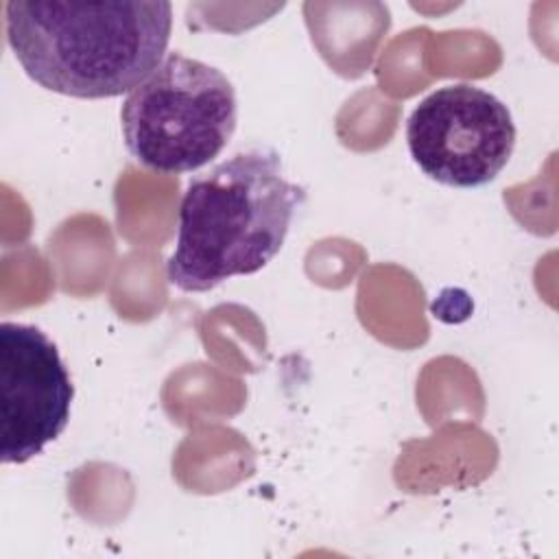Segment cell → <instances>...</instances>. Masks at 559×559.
Here are the masks:
<instances>
[{"instance_id": "cell-1", "label": "cell", "mask_w": 559, "mask_h": 559, "mask_svg": "<svg viewBox=\"0 0 559 559\" xmlns=\"http://www.w3.org/2000/svg\"><path fill=\"white\" fill-rule=\"evenodd\" d=\"M173 4L164 0H11L4 33L37 85L72 98H114L166 57Z\"/></svg>"}, {"instance_id": "cell-2", "label": "cell", "mask_w": 559, "mask_h": 559, "mask_svg": "<svg viewBox=\"0 0 559 559\" xmlns=\"http://www.w3.org/2000/svg\"><path fill=\"white\" fill-rule=\"evenodd\" d=\"M306 190L284 177L273 148L240 151L188 181L179 203L168 282L205 293L264 269L282 249Z\"/></svg>"}, {"instance_id": "cell-3", "label": "cell", "mask_w": 559, "mask_h": 559, "mask_svg": "<svg viewBox=\"0 0 559 559\" xmlns=\"http://www.w3.org/2000/svg\"><path fill=\"white\" fill-rule=\"evenodd\" d=\"M238 120L236 90L214 66L168 52L120 107L131 157L164 175L192 173L227 146Z\"/></svg>"}, {"instance_id": "cell-4", "label": "cell", "mask_w": 559, "mask_h": 559, "mask_svg": "<svg viewBox=\"0 0 559 559\" xmlns=\"http://www.w3.org/2000/svg\"><path fill=\"white\" fill-rule=\"evenodd\" d=\"M406 142L413 162L430 179L478 188L496 179L511 159L515 124L498 96L454 83L419 100L406 122Z\"/></svg>"}, {"instance_id": "cell-5", "label": "cell", "mask_w": 559, "mask_h": 559, "mask_svg": "<svg viewBox=\"0 0 559 559\" xmlns=\"http://www.w3.org/2000/svg\"><path fill=\"white\" fill-rule=\"evenodd\" d=\"M74 386L57 345L35 325H0V459L26 463L70 421Z\"/></svg>"}]
</instances>
